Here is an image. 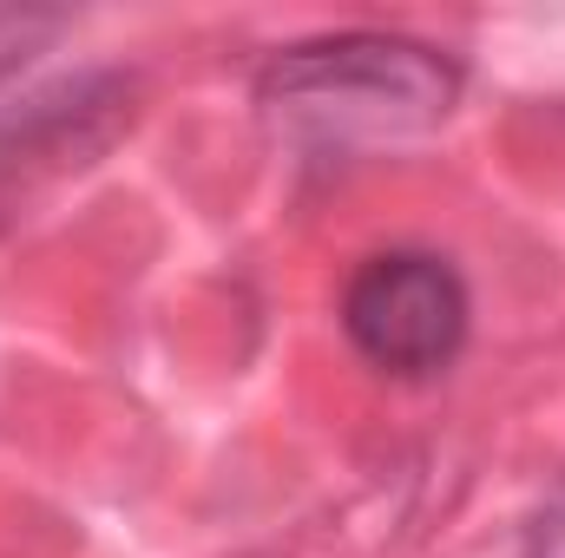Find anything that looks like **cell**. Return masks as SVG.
<instances>
[{
  "mask_svg": "<svg viewBox=\"0 0 565 558\" xmlns=\"http://www.w3.org/2000/svg\"><path fill=\"white\" fill-rule=\"evenodd\" d=\"M473 329L467 277L440 250H382L342 289V335L395 382H434L460 362Z\"/></svg>",
  "mask_w": 565,
  "mask_h": 558,
  "instance_id": "7a4b0ae2",
  "label": "cell"
},
{
  "mask_svg": "<svg viewBox=\"0 0 565 558\" xmlns=\"http://www.w3.org/2000/svg\"><path fill=\"white\" fill-rule=\"evenodd\" d=\"M139 112V86L126 73H79L26 93L0 112V224L33 211L46 191L99 164Z\"/></svg>",
  "mask_w": 565,
  "mask_h": 558,
  "instance_id": "3957f363",
  "label": "cell"
},
{
  "mask_svg": "<svg viewBox=\"0 0 565 558\" xmlns=\"http://www.w3.org/2000/svg\"><path fill=\"white\" fill-rule=\"evenodd\" d=\"M66 33V13H40V7H0V86L33 60L46 53L53 40Z\"/></svg>",
  "mask_w": 565,
  "mask_h": 558,
  "instance_id": "277c9868",
  "label": "cell"
},
{
  "mask_svg": "<svg viewBox=\"0 0 565 558\" xmlns=\"http://www.w3.org/2000/svg\"><path fill=\"white\" fill-rule=\"evenodd\" d=\"M526 558H565V493H553L526 519Z\"/></svg>",
  "mask_w": 565,
  "mask_h": 558,
  "instance_id": "5b68a950",
  "label": "cell"
},
{
  "mask_svg": "<svg viewBox=\"0 0 565 558\" xmlns=\"http://www.w3.org/2000/svg\"><path fill=\"white\" fill-rule=\"evenodd\" d=\"M460 99V66L408 33H322L277 46L257 112L302 151H362L434 132Z\"/></svg>",
  "mask_w": 565,
  "mask_h": 558,
  "instance_id": "6da1fadb",
  "label": "cell"
}]
</instances>
